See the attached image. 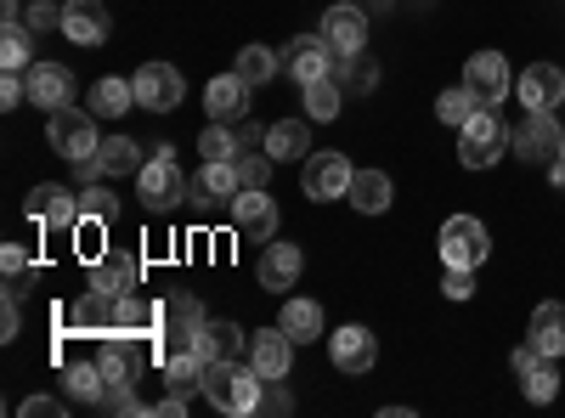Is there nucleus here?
I'll return each instance as SVG.
<instances>
[{
	"label": "nucleus",
	"instance_id": "obj_14",
	"mask_svg": "<svg viewBox=\"0 0 565 418\" xmlns=\"http://www.w3.org/2000/svg\"><path fill=\"white\" fill-rule=\"evenodd\" d=\"M232 226H238L249 244H271V232H277V204L266 199V187H244L238 199H232Z\"/></svg>",
	"mask_w": 565,
	"mask_h": 418
},
{
	"label": "nucleus",
	"instance_id": "obj_24",
	"mask_svg": "<svg viewBox=\"0 0 565 418\" xmlns=\"http://www.w3.org/2000/svg\"><path fill=\"white\" fill-rule=\"evenodd\" d=\"M526 340H532L537 356H565V306H559V300H543V306L532 311Z\"/></svg>",
	"mask_w": 565,
	"mask_h": 418
},
{
	"label": "nucleus",
	"instance_id": "obj_25",
	"mask_svg": "<svg viewBox=\"0 0 565 418\" xmlns=\"http://www.w3.org/2000/svg\"><path fill=\"white\" fill-rule=\"evenodd\" d=\"M141 164H148V159H141V148L130 142V136H108V142L97 148V159L79 164V170L85 175H136Z\"/></svg>",
	"mask_w": 565,
	"mask_h": 418
},
{
	"label": "nucleus",
	"instance_id": "obj_17",
	"mask_svg": "<svg viewBox=\"0 0 565 418\" xmlns=\"http://www.w3.org/2000/svg\"><path fill=\"white\" fill-rule=\"evenodd\" d=\"M249 362H255V374L271 385V379H289V367H295V340L282 334V329H260L249 334Z\"/></svg>",
	"mask_w": 565,
	"mask_h": 418
},
{
	"label": "nucleus",
	"instance_id": "obj_22",
	"mask_svg": "<svg viewBox=\"0 0 565 418\" xmlns=\"http://www.w3.org/2000/svg\"><path fill=\"white\" fill-rule=\"evenodd\" d=\"M90 289H103V294H130V289H141V260L125 255V249L90 260Z\"/></svg>",
	"mask_w": 565,
	"mask_h": 418
},
{
	"label": "nucleus",
	"instance_id": "obj_32",
	"mask_svg": "<svg viewBox=\"0 0 565 418\" xmlns=\"http://www.w3.org/2000/svg\"><path fill=\"white\" fill-rule=\"evenodd\" d=\"M34 29L23 18H7L0 23V68H12V74H29L34 68Z\"/></svg>",
	"mask_w": 565,
	"mask_h": 418
},
{
	"label": "nucleus",
	"instance_id": "obj_4",
	"mask_svg": "<svg viewBox=\"0 0 565 418\" xmlns=\"http://www.w3.org/2000/svg\"><path fill=\"white\" fill-rule=\"evenodd\" d=\"M204 306L193 294H170L159 306V345L164 356H181V351H199V334H204Z\"/></svg>",
	"mask_w": 565,
	"mask_h": 418
},
{
	"label": "nucleus",
	"instance_id": "obj_12",
	"mask_svg": "<svg viewBox=\"0 0 565 418\" xmlns=\"http://www.w3.org/2000/svg\"><path fill=\"white\" fill-rule=\"evenodd\" d=\"M317 34L334 45V57H362V45H367V12L362 7H328Z\"/></svg>",
	"mask_w": 565,
	"mask_h": 418
},
{
	"label": "nucleus",
	"instance_id": "obj_9",
	"mask_svg": "<svg viewBox=\"0 0 565 418\" xmlns=\"http://www.w3.org/2000/svg\"><path fill=\"white\" fill-rule=\"evenodd\" d=\"M23 210H29V221H34L40 232H68V226H79V193L57 187V181H40Z\"/></svg>",
	"mask_w": 565,
	"mask_h": 418
},
{
	"label": "nucleus",
	"instance_id": "obj_42",
	"mask_svg": "<svg viewBox=\"0 0 565 418\" xmlns=\"http://www.w3.org/2000/svg\"><path fill=\"white\" fill-rule=\"evenodd\" d=\"M114 193H103V187H90V193H79V221H114Z\"/></svg>",
	"mask_w": 565,
	"mask_h": 418
},
{
	"label": "nucleus",
	"instance_id": "obj_49",
	"mask_svg": "<svg viewBox=\"0 0 565 418\" xmlns=\"http://www.w3.org/2000/svg\"><path fill=\"white\" fill-rule=\"evenodd\" d=\"M0 266H7V277H23V266H29V255H23L18 244H7V249H0Z\"/></svg>",
	"mask_w": 565,
	"mask_h": 418
},
{
	"label": "nucleus",
	"instance_id": "obj_15",
	"mask_svg": "<svg viewBox=\"0 0 565 418\" xmlns=\"http://www.w3.org/2000/svg\"><path fill=\"white\" fill-rule=\"evenodd\" d=\"M514 97H521L526 114H543V108H559L565 103V74L554 63H532L521 79H514Z\"/></svg>",
	"mask_w": 565,
	"mask_h": 418
},
{
	"label": "nucleus",
	"instance_id": "obj_43",
	"mask_svg": "<svg viewBox=\"0 0 565 418\" xmlns=\"http://www.w3.org/2000/svg\"><path fill=\"white\" fill-rule=\"evenodd\" d=\"M23 23H29L34 34H40V29H63V7H57V0H29Z\"/></svg>",
	"mask_w": 565,
	"mask_h": 418
},
{
	"label": "nucleus",
	"instance_id": "obj_45",
	"mask_svg": "<svg viewBox=\"0 0 565 418\" xmlns=\"http://www.w3.org/2000/svg\"><path fill=\"white\" fill-rule=\"evenodd\" d=\"M447 300H469V294H476V271H463V266H447Z\"/></svg>",
	"mask_w": 565,
	"mask_h": 418
},
{
	"label": "nucleus",
	"instance_id": "obj_19",
	"mask_svg": "<svg viewBox=\"0 0 565 418\" xmlns=\"http://www.w3.org/2000/svg\"><path fill=\"white\" fill-rule=\"evenodd\" d=\"M249 79L232 68V74H215L210 85H204V108H210V119H221V125H232V119H244L249 114Z\"/></svg>",
	"mask_w": 565,
	"mask_h": 418
},
{
	"label": "nucleus",
	"instance_id": "obj_1",
	"mask_svg": "<svg viewBox=\"0 0 565 418\" xmlns=\"http://www.w3.org/2000/svg\"><path fill=\"white\" fill-rule=\"evenodd\" d=\"M204 401L215 412H232V418H249L260 412V396H266V379L255 374V362H238V356H226V362H210L204 367Z\"/></svg>",
	"mask_w": 565,
	"mask_h": 418
},
{
	"label": "nucleus",
	"instance_id": "obj_36",
	"mask_svg": "<svg viewBox=\"0 0 565 418\" xmlns=\"http://www.w3.org/2000/svg\"><path fill=\"white\" fill-rule=\"evenodd\" d=\"M204 367H210V362H204L199 351L164 356V390H181V396H186V390H199V385H204Z\"/></svg>",
	"mask_w": 565,
	"mask_h": 418
},
{
	"label": "nucleus",
	"instance_id": "obj_37",
	"mask_svg": "<svg viewBox=\"0 0 565 418\" xmlns=\"http://www.w3.org/2000/svg\"><path fill=\"white\" fill-rule=\"evenodd\" d=\"M481 108H487V103H481L469 85H452V90H441V97H436V119H441V125H469Z\"/></svg>",
	"mask_w": 565,
	"mask_h": 418
},
{
	"label": "nucleus",
	"instance_id": "obj_27",
	"mask_svg": "<svg viewBox=\"0 0 565 418\" xmlns=\"http://www.w3.org/2000/svg\"><path fill=\"white\" fill-rule=\"evenodd\" d=\"M119 300H125V294H103V289H90L79 306H68V311H63V322H79V329H108V334H119Z\"/></svg>",
	"mask_w": 565,
	"mask_h": 418
},
{
	"label": "nucleus",
	"instance_id": "obj_46",
	"mask_svg": "<svg viewBox=\"0 0 565 418\" xmlns=\"http://www.w3.org/2000/svg\"><path fill=\"white\" fill-rule=\"evenodd\" d=\"M63 412H68V407H63L57 396H29V401H23V418H63Z\"/></svg>",
	"mask_w": 565,
	"mask_h": 418
},
{
	"label": "nucleus",
	"instance_id": "obj_40",
	"mask_svg": "<svg viewBox=\"0 0 565 418\" xmlns=\"http://www.w3.org/2000/svg\"><path fill=\"white\" fill-rule=\"evenodd\" d=\"M199 153H204V159H238V136H232L221 119H210L204 136H199Z\"/></svg>",
	"mask_w": 565,
	"mask_h": 418
},
{
	"label": "nucleus",
	"instance_id": "obj_33",
	"mask_svg": "<svg viewBox=\"0 0 565 418\" xmlns=\"http://www.w3.org/2000/svg\"><path fill=\"white\" fill-rule=\"evenodd\" d=\"M136 362H141V351H136V340H130V334H125V340H103V351H97V367H103L108 390L136 379Z\"/></svg>",
	"mask_w": 565,
	"mask_h": 418
},
{
	"label": "nucleus",
	"instance_id": "obj_35",
	"mask_svg": "<svg viewBox=\"0 0 565 418\" xmlns=\"http://www.w3.org/2000/svg\"><path fill=\"white\" fill-rule=\"evenodd\" d=\"M63 385H68L74 401H90V407L108 396V379H103V367H97V362H68V367H63Z\"/></svg>",
	"mask_w": 565,
	"mask_h": 418
},
{
	"label": "nucleus",
	"instance_id": "obj_16",
	"mask_svg": "<svg viewBox=\"0 0 565 418\" xmlns=\"http://www.w3.org/2000/svg\"><path fill=\"white\" fill-rule=\"evenodd\" d=\"M463 85L476 90V97H481L487 108H498V103L509 97V90H514L509 63H503L498 52H476V57H469V63H463Z\"/></svg>",
	"mask_w": 565,
	"mask_h": 418
},
{
	"label": "nucleus",
	"instance_id": "obj_3",
	"mask_svg": "<svg viewBox=\"0 0 565 418\" xmlns=\"http://www.w3.org/2000/svg\"><path fill=\"white\" fill-rule=\"evenodd\" d=\"M503 148H509V125L498 119V108H481L469 125H458V159H463L469 170L498 164V159H503Z\"/></svg>",
	"mask_w": 565,
	"mask_h": 418
},
{
	"label": "nucleus",
	"instance_id": "obj_2",
	"mask_svg": "<svg viewBox=\"0 0 565 418\" xmlns=\"http://www.w3.org/2000/svg\"><path fill=\"white\" fill-rule=\"evenodd\" d=\"M45 142H52L68 164H90L97 159V148H103V136H97V114L90 108H57L52 114V125H45Z\"/></svg>",
	"mask_w": 565,
	"mask_h": 418
},
{
	"label": "nucleus",
	"instance_id": "obj_21",
	"mask_svg": "<svg viewBox=\"0 0 565 418\" xmlns=\"http://www.w3.org/2000/svg\"><path fill=\"white\" fill-rule=\"evenodd\" d=\"M29 103L45 108V114L68 108V103H74V74H68L63 63H34V68H29Z\"/></svg>",
	"mask_w": 565,
	"mask_h": 418
},
{
	"label": "nucleus",
	"instance_id": "obj_50",
	"mask_svg": "<svg viewBox=\"0 0 565 418\" xmlns=\"http://www.w3.org/2000/svg\"><path fill=\"white\" fill-rule=\"evenodd\" d=\"M509 362H514V374H526V367H532V362H537V351H532V340H526V345H521V351H514V356H509Z\"/></svg>",
	"mask_w": 565,
	"mask_h": 418
},
{
	"label": "nucleus",
	"instance_id": "obj_23",
	"mask_svg": "<svg viewBox=\"0 0 565 418\" xmlns=\"http://www.w3.org/2000/svg\"><path fill=\"white\" fill-rule=\"evenodd\" d=\"M199 204H215V199H238L244 193V181H238V159H204V170H199V181L193 187Z\"/></svg>",
	"mask_w": 565,
	"mask_h": 418
},
{
	"label": "nucleus",
	"instance_id": "obj_38",
	"mask_svg": "<svg viewBox=\"0 0 565 418\" xmlns=\"http://www.w3.org/2000/svg\"><path fill=\"white\" fill-rule=\"evenodd\" d=\"M521 390H526V401H554L559 396V367H554V356H537L526 374H521Z\"/></svg>",
	"mask_w": 565,
	"mask_h": 418
},
{
	"label": "nucleus",
	"instance_id": "obj_18",
	"mask_svg": "<svg viewBox=\"0 0 565 418\" xmlns=\"http://www.w3.org/2000/svg\"><path fill=\"white\" fill-rule=\"evenodd\" d=\"M63 34L74 45H103L114 34V12L103 7V0H68L63 7Z\"/></svg>",
	"mask_w": 565,
	"mask_h": 418
},
{
	"label": "nucleus",
	"instance_id": "obj_10",
	"mask_svg": "<svg viewBox=\"0 0 565 418\" xmlns=\"http://www.w3.org/2000/svg\"><path fill=\"white\" fill-rule=\"evenodd\" d=\"M351 159L345 153H311L306 159V199H317V204H334V199H345L351 193Z\"/></svg>",
	"mask_w": 565,
	"mask_h": 418
},
{
	"label": "nucleus",
	"instance_id": "obj_47",
	"mask_svg": "<svg viewBox=\"0 0 565 418\" xmlns=\"http://www.w3.org/2000/svg\"><path fill=\"white\" fill-rule=\"evenodd\" d=\"M18 329H23V317H18V300L7 294V311H0V340H18Z\"/></svg>",
	"mask_w": 565,
	"mask_h": 418
},
{
	"label": "nucleus",
	"instance_id": "obj_20",
	"mask_svg": "<svg viewBox=\"0 0 565 418\" xmlns=\"http://www.w3.org/2000/svg\"><path fill=\"white\" fill-rule=\"evenodd\" d=\"M300 271H306V249H300V244H266V249H260V289H266V294L295 289Z\"/></svg>",
	"mask_w": 565,
	"mask_h": 418
},
{
	"label": "nucleus",
	"instance_id": "obj_44",
	"mask_svg": "<svg viewBox=\"0 0 565 418\" xmlns=\"http://www.w3.org/2000/svg\"><path fill=\"white\" fill-rule=\"evenodd\" d=\"M23 103H29V74L7 68V79H0V108H23Z\"/></svg>",
	"mask_w": 565,
	"mask_h": 418
},
{
	"label": "nucleus",
	"instance_id": "obj_34",
	"mask_svg": "<svg viewBox=\"0 0 565 418\" xmlns=\"http://www.w3.org/2000/svg\"><path fill=\"white\" fill-rule=\"evenodd\" d=\"M277 329L289 334L295 345L322 340V306H317V300H289V306H282V317H277Z\"/></svg>",
	"mask_w": 565,
	"mask_h": 418
},
{
	"label": "nucleus",
	"instance_id": "obj_28",
	"mask_svg": "<svg viewBox=\"0 0 565 418\" xmlns=\"http://www.w3.org/2000/svg\"><path fill=\"white\" fill-rule=\"evenodd\" d=\"M85 108L97 114V119H125V114L136 108V85H130V79H119V74H108V79H97V85H90Z\"/></svg>",
	"mask_w": 565,
	"mask_h": 418
},
{
	"label": "nucleus",
	"instance_id": "obj_41",
	"mask_svg": "<svg viewBox=\"0 0 565 418\" xmlns=\"http://www.w3.org/2000/svg\"><path fill=\"white\" fill-rule=\"evenodd\" d=\"M271 164H277L271 153H249L244 148L238 153V181H244V187H271Z\"/></svg>",
	"mask_w": 565,
	"mask_h": 418
},
{
	"label": "nucleus",
	"instance_id": "obj_26",
	"mask_svg": "<svg viewBox=\"0 0 565 418\" xmlns=\"http://www.w3.org/2000/svg\"><path fill=\"white\" fill-rule=\"evenodd\" d=\"M199 356H204V362H226V356H249V334L238 329V322H226V317H215V322H204V334H199Z\"/></svg>",
	"mask_w": 565,
	"mask_h": 418
},
{
	"label": "nucleus",
	"instance_id": "obj_31",
	"mask_svg": "<svg viewBox=\"0 0 565 418\" xmlns=\"http://www.w3.org/2000/svg\"><path fill=\"white\" fill-rule=\"evenodd\" d=\"M345 199H351V210H362V215H385V210H391V175H385V170H356Z\"/></svg>",
	"mask_w": 565,
	"mask_h": 418
},
{
	"label": "nucleus",
	"instance_id": "obj_5",
	"mask_svg": "<svg viewBox=\"0 0 565 418\" xmlns=\"http://www.w3.org/2000/svg\"><path fill=\"white\" fill-rule=\"evenodd\" d=\"M487 249H492V238H487V221H481V215H452V221H441V266L476 271V266H487Z\"/></svg>",
	"mask_w": 565,
	"mask_h": 418
},
{
	"label": "nucleus",
	"instance_id": "obj_48",
	"mask_svg": "<svg viewBox=\"0 0 565 418\" xmlns=\"http://www.w3.org/2000/svg\"><path fill=\"white\" fill-rule=\"evenodd\" d=\"M260 407H266V412H289V407H295V401H289V390H282V385H277V379H271V390H266V396H260Z\"/></svg>",
	"mask_w": 565,
	"mask_h": 418
},
{
	"label": "nucleus",
	"instance_id": "obj_29",
	"mask_svg": "<svg viewBox=\"0 0 565 418\" xmlns=\"http://www.w3.org/2000/svg\"><path fill=\"white\" fill-rule=\"evenodd\" d=\"M311 119H277L271 130H266V153L277 159V164H295V159H306L311 153V130H306Z\"/></svg>",
	"mask_w": 565,
	"mask_h": 418
},
{
	"label": "nucleus",
	"instance_id": "obj_7",
	"mask_svg": "<svg viewBox=\"0 0 565 418\" xmlns=\"http://www.w3.org/2000/svg\"><path fill=\"white\" fill-rule=\"evenodd\" d=\"M559 142H565V125L554 119V108H543V114H526L521 125L509 130V148L521 153L526 164H554V159H559Z\"/></svg>",
	"mask_w": 565,
	"mask_h": 418
},
{
	"label": "nucleus",
	"instance_id": "obj_6",
	"mask_svg": "<svg viewBox=\"0 0 565 418\" xmlns=\"http://www.w3.org/2000/svg\"><path fill=\"white\" fill-rule=\"evenodd\" d=\"M136 199L148 204V210H170V204L186 199V175H181V164H175L170 148H159L148 164L136 170Z\"/></svg>",
	"mask_w": 565,
	"mask_h": 418
},
{
	"label": "nucleus",
	"instance_id": "obj_13",
	"mask_svg": "<svg viewBox=\"0 0 565 418\" xmlns=\"http://www.w3.org/2000/svg\"><path fill=\"white\" fill-rule=\"evenodd\" d=\"M328 356H334L340 374H367V367L380 362V345H373V334L362 322H345V329L328 334Z\"/></svg>",
	"mask_w": 565,
	"mask_h": 418
},
{
	"label": "nucleus",
	"instance_id": "obj_30",
	"mask_svg": "<svg viewBox=\"0 0 565 418\" xmlns=\"http://www.w3.org/2000/svg\"><path fill=\"white\" fill-rule=\"evenodd\" d=\"M300 103H306V119H311V125H328V119H340L345 90H340V79H334V74H322V79L300 85Z\"/></svg>",
	"mask_w": 565,
	"mask_h": 418
},
{
	"label": "nucleus",
	"instance_id": "obj_11",
	"mask_svg": "<svg viewBox=\"0 0 565 418\" xmlns=\"http://www.w3.org/2000/svg\"><path fill=\"white\" fill-rule=\"evenodd\" d=\"M334 45H328L322 34H295L289 40V52H282V68L295 74V85H311V79H322V74H334Z\"/></svg>",
	"mask_w": 565,
	"mask_h": 418
},
{
	"label": "nucleus",
	"instance_id": "obj_8",
	"mask_svg": "<svg viewBox=\"0 0 565 418\" xmlns=\"http://www.w3.org/2000/svg\"><path fill=\"white\" fill-rule=\"evenodd\" d=\"M130 85H136V108H148V114H175L186 97V79L170 63H141Z\"/></svg>",
	"mask_w": 565,
	"mask_h": 418
},
{
	"label": "nucleus",
	"instance_id": "obj_39",
	"mask_svg": "<svg viewBox=\"0 0 565 418\" xmlns=\"http://www.w3.org/2000/svg\"><path fill=\"white\" fill-rule=\"evenodd\" d=\"M277 68H282V57L271 52V45H244V52H238V74H244L249 85L277 79Z\"/></svg>",
	"mask_w": 565,
	"mask_h": 418
},
{
	"label": "nucleus",
	"instance_id": "obj_51",
	"mask_svg": "<svg viewBox=\"0 0 565 418\" xmlns=\"http://www.w3.org/2000/svg\"><path fill=\"white\" fill-rule=\"evenodd\" d=\"M559 159H565V142H559Z\"/></svg>",
	"mask_w": 565,
	"mask_h": 418
}]
</instances>
